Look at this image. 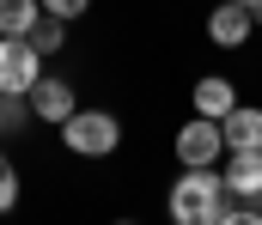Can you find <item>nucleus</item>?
<instances>
[{"mask_svg": "<svg viewBox=\"0 0 262 225\" xmlns=\"http://www.w3.org/2000/svg\"><path fill=\"white\" fill-rule=\"evenodd\" d=\"M73 110H79V97H73L67 79H37V85H31V116H37V122H55V128H61Z\"/></svg>", "mask_w": 262, "mask_h": 225, "instance_id": "6", "label": "nucleus"}, {"mask_svg": "<svg viewBox=\"0 0 262 225\" xmlns=\"http://www.w3.org/2000/svg\"><path fill=\"white\" fill-rule=\"evenodd\" d=\"M31 43H37L43 55H55V49L67 43V18H55V12H43V18L31 24Z\"/></svg>", "mask_w": 262, "mask_h": 225, "instance_id": "12", "label": "nucleus"}, {"mask_svg": "<svg viewBox=\"0 0 262 225\" xmlns=\"http://www.w3.org/2000/svg\"><path fill=\"white\" fill-rule=\"evenodd\" d=\"M244 6H250V0H244Z\"/></svg>", "mask_w": 262, "mask_h": 225, "instance_id": "16", "label": "nucleus"}, {"mask_svg": "<svg viewBox=\"0 0 262 225\" xmlns=\"http://www.w3.org/2000/svg\"><path fill=\"white\" fill-rule=\"evenodd\" d=\"M189 97H195V116H232V104H238V91H232V79L226 73H207V79H195L189 85Z\"/></svg>", "mask_w": 262, "mask_h": 225, "instance_id": "8", "label": "nucleus"}, {"mask_svg": "<svg viewBox=\"0 0 262 225\" xmlns=\"http://www.w3.org/2000/svg\"><path fill=\"white\" fill-rule=\"evenodd\" d=\"M37 18H43V0H0V37H31Z\"/></svg>", "mask_w": 262, "mask_h": 225, "instance_id": "10", "label": "nucleus"}, {"mask_svg": "<svg viewBox=\"0 0 262 225\" xmlns=\"http://www.w3.org/2000/svg\"><path fill=\"white\" fill-rule=\"evenodd\" d=\"M250 31H256V18H250V6H244V0H220V6L207 12V37H213L220 49H244V43H250Z\"/></svg>", "mask_w": 262, "mask_h": 225, "instance_id": "5", "label": "nucleus"}, {"mask_svg": "<svg viewBox=\"0 0 262 225\" xmlns=\"http://www.w3.org/2000/svg\"><path fill=\"white\" fill-rule=\"evenodd\" d=\"M31 128V91H0V140Z\"/></svg>", "mask_w": 262, "mask_h": 225, "instance_id": "11", "label": "nucleus"}, {"mask_svg": "<svg viewBox=\"0 0 262 225\" xmlns=\"http://www.w3.org/2000/svg\"><path fill=\"white\" fill-rule=\"evenodd\" d=\"M18 207V170H12V158L0 152V213H12Z\"/></svg>", "mask_w": 262, "mask_h": 225, "instance_id": "13", "label": "nucleus"}, {"mask_svg": "<svg viewBox=\"0 0 262 225\" xmlns=\"http://www.w3.org/2000/svg\"><path fill=\"white\" fill-rule=\"evenodd\" d=\"M226 189H232L238 201L262 195V146H238V152H226Z\"/></svg>", "mask_w": 262, "mask_h": 225, "instance_id": "7", "label": "nucleus"}, {"mask_svg": "<svg viewBox=\"0 0 262 225\" xmlns=\"http://www.w3.org/2000/svg\"><path fill=\"white\" fill-rule=\"evenodd\" d=\"M220 201H226V170L213 164H183V177L171 183V219L177 225H213L220 219Z\"/></svg>", "mask_w": 262, "mask_h": 225, "instance_id": "1", "label": "nucleus"}, {"mask_svg": "<svg viewBox=\"0 0 262 225\" xmlns=\"http://www.w3.org/2000/svg\"><path fill=\"white\" fill-rule=\"evenodd\" d=\"M43 79V49L31 37H0V91H31Z\"/></svg>", "mask_w": 262, "mask_h": 225, "instance_id": "4", "label": "nucleus"}, {"mask_svg": "<svg viewBox=\"0 0 262 225\" xmlns=\"http://www.w3.org/2000/svg\"><path fill=\"white\" fill-rule=\"evenodd\" d=\"M220 128H226V152L262 146V110L256 104H232V116H220Z\"/></svg>", "mask_w": 262, "mask_h": 225, "instance_id": "9", "label": "nucleus"}, {"mask_svg": "<svg viewBox=\"0 0 262 225\" xmlns=\"http://www.w3.org/2000/svg\"><path fill=\"white\" fill-rule=\"evenodd\" d=\"M250 18H256V24H262V0H250Z\"/></svg>", "mask_w": 262, "mask_h": 225, "instance_id": "15", "label": "nucleus"}, {"mask_svg": "<svg viewBox=\"0 0 262 225\" xmlns=\"http://www.w3.org/2000/svg\"><path fill=\"white\" fill-rule=\"evenodd\" d=\"M43 12H55V18L73 24V18H85V12H92V0H43Z\"/></svg>", "mask_w": 262, "mask_h": 225, "instance_id": "14", "label": "nucleus"}, {"mask_svg": "<svg viewBox=\"0 0 262 225\" xmlns=\"http://www.w3.org/2000/svg\"><path fill=\"white\" fill-rule=\"evenodd\" d=\"M61 146L79 152V158H110V152L122 146V122L110 110H73L61 122Z\"/></svg>", "mask_w": 262, "mask_h": 225, "instance_id": "2", "label": "nucleus"}, {"mask_svg": "<svg viewBox=\"0 0 262 225\" xmlns=\"http://www.w3.org/2000/svg\"><path fill=\"white\" fill-rule=\"evenodd\" d=\"M171 146H177V164H220L226 158V128L213 116H189Z\"/></svg>", "mask_w": 262, "mask_h": 225, "instance_id": "3", "label": "nucleus"}]
</instances>
